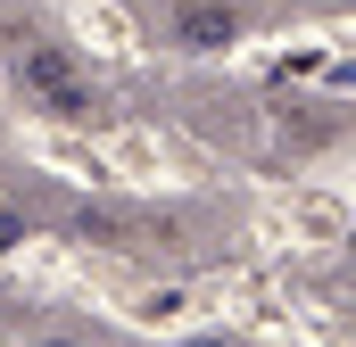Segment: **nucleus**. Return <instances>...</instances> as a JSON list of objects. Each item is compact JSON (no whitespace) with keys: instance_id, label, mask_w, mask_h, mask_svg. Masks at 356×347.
I'll list each match as a JSON object with an SVG mask.
<instances>
[{"instance_id":"nucleus-1","label":"nucleus","mask_w":356,"mask_h":347,"mask_svg":"<svg viewBox=\"0 0 356 347\" xmlns=\"http://www.w3.org/2000/svg\"><path fill=\"white\" fill-rule=\"evenodd\" d=\"M17 83L33 91L50 116H91V83L75 75V58H67V50H50V42H33V50L17 58Z\"/></svg>"},{"instance_id":"nucleus-2","label":"nucleus","mask_w":356,"mask_h":347,"mask_svg":"<svg viewBox=\"0 0 356 347\" xmlns=\"http://www.w3.org/2000/svg\"><path fill=\"white\" fill-rule=\"evenodd\" d=\"M8 240H17V215H8V207H0V248H8Z\"/></svg>"},{"instance_id":"nucleus-3","label":"nucleus","mask_w":356,"mask_h":347,"mask_svg":"<svg viewBox=\"0 0 356 347\" xmlns=\"http://www.w3.org/2000/svg\"><path fill=\"white\" fill-rule=\"evenodd\" d=\"M199 347H216V339H199Z\"/></svg>"},{"instance_id":"nucleus-4","label":"nucleus","mask_w":356,"mask_h":347,"mask_svg":"<svg viewBox=\"0 0 356 347\" xmlns=\"http://www.w3.org/2000/svg\"><path fill=\"white\" fill-rule=\"evenodd\" d=\"M50 347H67V339H50Z\"/></svg>"}]
</instances>
